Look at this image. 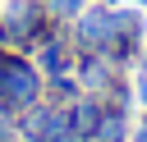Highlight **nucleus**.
<instances>
[{"label":"nucleus","instance_id":"nucleus-8","mask_svg":"<svg viewBox=\"0 0 147 142\" xmlns=\"http://www.w3.org/2000/svg\"><path fill=\"white\" fill-rule=\"evenodd\" d=\"M129 133H133V110L106 105V110H101V124H96V133H92V142H129Z\"/></svg>","mask_w":147,"mask_h":142},{"label":"nucleus","instance_id":"nucleus-9","mask_svg":"<svg viewBox=\"0 0 147 142\" xmlns=\"http://www.w3.org/2000/svg\"><path fill=\"white\" fill-rule=\"evenodd\" d=\"M78 92H83V87H78V73H51V78H46V96L60 101V105H64L69 96H78Z\"/></svg>","mask_w":147,"mask_h":142},{"label":"nucleus","instance_id":"nucleus-2","mask_svg":"<svg viewBox=\"0 0 147 142\" xmlns=\"http://www.w3.org/2000/svg\"><path fill=\"white\" fill-rule=\"evenodd\" d=\"M0 23H5V46L28 50V55H32V46L55 27V18L46 14V5H41V0H5Z\"/></svg>","mask_w":147,"mask_h":142},{"label":"nucleus","instance_id":"nucleus-3","mask_svg":"<svg viewBox=\"0 0 147 142\" xmlns=\"http://www.w3.org/2000/svg\"><path fill=\"white\" fill-rule=\"evenodd\" d=\"M32 60H37V69H41L46 78H51V73H74V69H78V46H74L69 27L55 23V27L32 46Z\"/></svg>","mask_w":147,"mask_h":142},{"label":"nucleus","instance_id":"nucleus-11","mask_svg":"<svg viewBox=\"0 0 147 142\" xmlns=\"http://www.w3.org/2000/svg\"><path fill=\"white\" fill-rule=\"evenodd\" d=\"M14 137H18V115L0 105V142H14Z\"/></svg>","mask_w":147,"mask_h":142},{"label":"nucleus","instance_id":"nucleus-5","mask_svg":"<svg viewBox=\"0 0 147 142\" xmlns=\"http://www.w3.org/2000/svg\"><path fill=\"white\" fill-rule=\"evenodd\" d=\"M110 5H115V0H92V5L69 23V37H74L78 50H101V46L110 41Z\"/></svg>","mask_w":147,"mask_h":142},{"label":"nucleus","instance_id":"nucleus-15","mask_svg":"<svg viewBox=\"0 0 147 142\" xmlns=\"http://www.w3.org/2000/svg\"><path fill=\"white\" fill-rule=\"evenodd\" d=\"M0 46H5V23H0Z\"/></svg>","mask_w":147,"mask_h":142},{"label":"nucleus","instance_id":"nucleus-6","mask_svg":"<svg viewBox=\"0 0 147 142\" xmlns=\"http://www.w3.org/2000/svg\"><path fill=\"white\" fill-rule=\"evenodd\" d=\"M78 87L83 92H92V96H106V87L115 82V78H124V69L106 55V50H78Z\"/></svg>","mask_w":147,"mask_h":142},{"label":"nucleus","instance_id":"nucleus-7","mask_svg":"<svg viewBox=\"0 0 147 142\" xmlns=\"http://www.w3.org/2000/svg\"><path fill=\"white\" fill-rule=\"evenodd\" d=\"M101 110H106V101L92 96V92H78V96L64 101V119H69V128H74L78 137H87V142H92V133H96V124H101Z\"/></svg>","mask_w":147,"mask_h":142},{"label":"nucleus","instance_id":"nucleus-13","mask_svg":"<svg viewBox=\"0 0 147 142\" xmlns=\"http://www.w3.org/2000/svg\"><path fill=\"white\" fill-rule=\"evenodd\" d=\"M129 142H147V110H142V119L133 124V133H129Z\"/></svg>","mask_w":147,"mask_h":142},{"label":"nucleus","instance_id":"nucleus-4","mask_svg":"<svg viewBox=\"0 0 147 142\" xmlns=\"http://www.w3.org/2000/svg\"><path fill=\"white\" fill-rule=\"evenodd\" d=\"M64 128H69L64 105H60V101H51V96H41L37 105L18 110V137H23V142H51V137H55V133H64Z\"/></svg>","mask_w":147,"mask_h":142},{"label":"nucleus","instance_id":"nucleus-12","mask_svg":"<svg viewBox=\"0 0 147 142\" xmlns=\"http://www.w3.org/2000/svg\"><path fill=\"white\" fill-rule=\"evenodd\" d=\"M133 96H138V105L147 110V73H142V69H133Z\"/></svg>","mask_w":147,"mask_h":142},{"label":"nucleus","instance_id":"nucleus-14","mask_svg":"<svg viewBox=\"0 0 147 142\" xmlns=\"http://www.w3.org/2000/svg\"><path fill=\"white\" fill-rule=\"evenodd\" d=\"M138 69L147 73V37H142V50H138Z\"/></svg>","mask_w":147,"mask_h":142},{"label":"nucleus","instance_id":"nucleus-10","mask_svg":"<svg viewBox=\"0 0 147 142\" xmlns=\"http://www.w3.org/2000/svg\"><path fill=\"white\" fill-rule=\"evenodd\" d=\"M41 5H46V14H51L55 23H64V27H69V23L92 5V0H41Z\"/></svg>","mask_w":147,"mask_h":142},{"label":"nucleus","instance_id":"nucleus-16","mask_svg":"<svg viewBox=\"0 0 147 142\" xmlns=\"http://www.w3.org/2000/svg\"><path fill=\"white\" fill-rule=\"evenodd\" d=\"M133 5H142V9H147V0H133Z\"/></svg>","mask_w":147,"mask_h":142},{"label":"nucleus","instance_id":"nucleus-1","mask_svg":"<svg viewBox=\"0 0 147 142\" xmlns=\"http://www.w3.org/2000/svg\"><path fill=\"white\" fill-rule=\"evenodd\" d=\"M46 96V73L37 69V60L28 50H14V46H0V105L5 110H28Z\"/></svg>","mask_w":147,"mask_h":142}]
</instances>
